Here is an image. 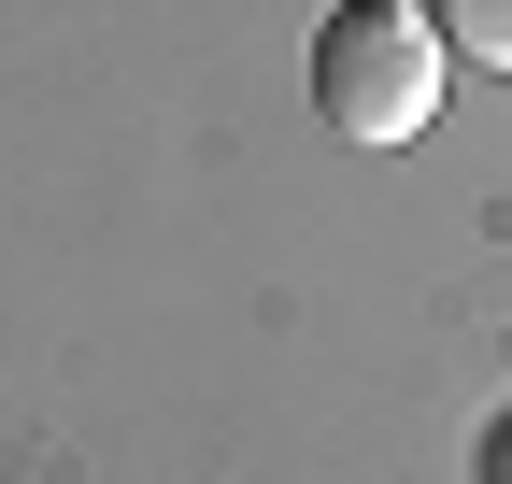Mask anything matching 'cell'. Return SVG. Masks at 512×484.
I'll return each instance as SVG.
<instances>
[{
    "mask_svg": "<svg viewBox=\"0 0 512 484\" xmlns=\"http://www.w3.org/2000/svg\"><path fill=\"white\" fill-rule=\"evenodd\" d=\"M441 86H456V57H441L427 0H342L328 29H313V114H328L342 143H413Z\"/></svg>",
    "mask_w": 512,
    "mask_h": 484,
    "instance_id": "cell-1",
    "label": "cell"
},
{
    "mask_svg": "<svg viewBox=\"0 0 512 484\" xmlns=\"http://www.w3.org/2000/svg\"><path fill=\"white\" fill-rule=\"evenodd\" d=\"M441 57H484V72H512V0H427Z\"/></svg>",
    "mask_w": 512,
    "mask_h": 484,
    "instance_id": "cell-2",
    "label": "cell"
}]
</instances>
